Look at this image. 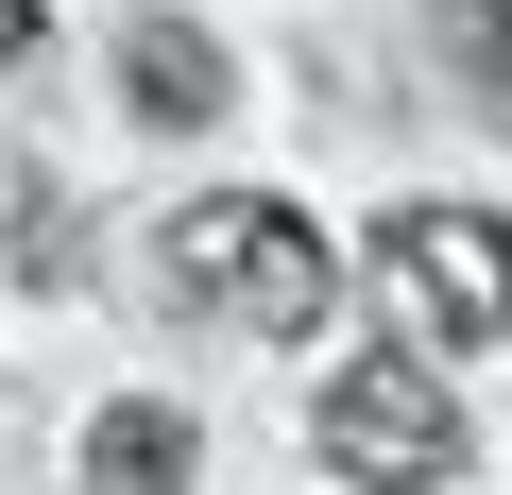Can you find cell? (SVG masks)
<instances>
[{
    "label": "cell",
    "mask_w": 512,
    "mask_h": 495,
    "mask_svg": "<svg viewBox=\"0 0 512 495\" xmlns=\"http://www.w3.org/2000/svg\"><path fill=\"white\" fill-rule=\"evenodd\" d=\"M171 274H188L222 325H256V342H308L325 291H342V239H325L291 188H205V205L171 222Z\"/></svg>",
    "instance_id": "cell-1"
},
{
    "label": "cell",
    "mask_w": 512,
    "mask_h": 495,
    "mask_svg": "<svg viewBox=\"0 0 512 495\" xmlns=\"http://www.w3.org/2000/svg\"><path fill=\"white\" fill-rule=\"evenodd\" d=\"M427 52H444L461 86H495V103H512V0H427Z\"/></svg>",
    "instance_id": "cell-6"
},
{
    "label": "cell",
    "mask_w": 512,
    "mask_h": 495,
    "mask_svg": "<svg viewBox=\"0 0 512 495\" xmlns=\"http://www.w3.org/2000/svg\"><path fill=\"white\" fill-rule=\"evenodd\" d=\"M35 35H52V18H35V0H0V69H35Z\"/></svg>",
    "instance_id": "cell-7"
},
{
    "label": "cell",
    "mask_w": 512,
    "mask_h": 495,
    "mask_svg": "<svg viewBox=\"0 0 512 495\" xmlns=\"http://www.w3.org/2000/svg\"><path fill=\"white\" fill-rule=\"evenodd\" d=\"M120 86H137V120L188 137V120H222L239 69H222V35H188V18H137V35H120Z\"/></svg>",
    "instance_id": "cell-5"
},
{
    "label": "cell",
    "mask_w": 512,
    "mask_h": 495,
    "mask_svg": "<svg viewBox=\"0 0 512 495\" xmlns=\"http://www.w3.org/2000/svg\"><path fill=\"white\" fill-rule=\"evenodd\" d=\"M308 444H325L359 495H444L478 427H461V376H427L410 342H359V359L308 393Z\"/></svg>",
    "instance_id": "cell-2"
},
{
    "label": "cell",
    "mask_w": 512,
    "mask_h": 495,
    "mask_svg": "<svg viewBox=\"0 0 512 495\" xmlns=\"http://www.w3.org/2000/svg\"><path fill=\"white\" fill-rule=\"evenodd\" d=\"M376 291L427 342H512V222L495 205H393L376 222Z\"/></svg>",
    "instance_id": "cell-3"
},
{
    "label": "cell",
    "mask_w": 512,
    "mask_h": 495,
    "mask_svg": "<svg viewBox=\"0 0 512 495\" xmlns=\"http://www.w3.org/2000/svg\"><path fill=\"white\" fill-rule=\"evenodd\" d=\"M188 478H205V444H188L171 393H103L86 410V495H188Z\"/></svg>",
    "instance_id": "cell-4"
}]
</instances>
